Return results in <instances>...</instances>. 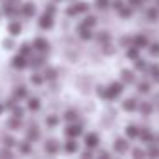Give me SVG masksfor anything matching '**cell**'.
Returning a JSON list of instances; mask_svg holds the SVG:
<instances>
[{"label": "cell", "instance_id": "cell-1", "mask_svg": "<svg viewBox=\"0 0 159 159\" xmlns=\"http://www.w3.org/2000/svg\"><path fill=\"white\" fill-rule=\"evenodd\" d=\"M121 91H123V86H121L120 82L110 84V87H108V99H116L121 94Z\"/></svg>", "mask_w": 159, "mask_h": 159}, {"label": "cell", "instance_id": "cell-2", "mask_svg": "<svg viewBox=\"0 0 159 159\" xmlns=\"http://www.w3.org/2000/svg\"><path fill=\"white\" fill-rule=\"evenodd\" d=\"M28 65H29V62L26 60L24 55H21V53H19V55H16L14 58H12V67H14V69H17V70L26 69Z\"/></svg>", "mask_w": 159, "mask_h": 159}, {"label": "cell", "instance_id": "cell-3", "mask_svg": "<svg viewBox=\"0 0 159 159\" xmlns=\"http://www.w3.org/2000/svg\"><path fill=\"white\" fill-rule=\"evenodd\" d=\"M38 24H39V28H41V29H52L53 28V16H50V14H46V12H45V14L39 17Z\"/></svg>", "mask_w": 159, "mask_h": 159}, {"label": "cell", "instance_id": "cell-4", "mask_svg": "<svg viewBox=\"0 0 159 159\" xmlns=\"http://www.w3.org/2000/svg\"><path fill=\"white\" fill-rule=\"evenodd\" d=\"M33 46H34V50H36V52H39V53H46L50 50V43L46 41V39H43V38L34 39Z\"/></svg>", "mask_w": 159, "mask_h": 159}, {"label": "cell", "instance_id": "cell-5", "mask_svg": "<svg viewBox=\"0 0 159 159\" xmlns=\"http://www.w3.org/2000/svg\"><path fill=\"white\" fill-rule=\"evenodd\" d=\"M82 134V128H80V125H69V127L65 128V135L69 139H75L79 137V135Z\"/></svg>", "mask_w": 159, "mask_h": 159}, {"label": "cell", "instance_id": "cell-6", "mask_svg": "<svg viewBox=\"0 0 159 159\" xmlns=\"http://www.w3.org/2000/svg\"><path fill=\"white\" fill-rule=\"evenodd\" d=\"M34 12H36V5L33 4V2H28V4H24L21 7V14L26 16V17H33Z\"/></svg>", "mask_w": 159, "mask_h": 159}, {"label": "cell", "instance_id": "cell-7", "mask_svg": "<svg viewBox=\"0 0 159 159\" xmlns=\"http://www.w3.org/2000/svg\"><path fill=\"white\" fill-rule=\"evenodd\" d=\"M84 142H86V147H89V149H94V147L99 145V139H98L96 134H87L86 139H84Z\"/></svg>", "mask_w": 159, "mask_h": 159}, {"label": "cell", "instance_id": "cell-8", "mask_svg": "<svg viewBox=\"0 0 159 159\" xmlns=\"http://www.w3.org/2000/svg\"><path fill=\"white\" fill-rule=\"evenodd\" d=\"M77 33H79L80 39H84V41H87V39L93 38V33H91V28H87V26L80 24L79 28H77Z\"/></svg>", "mask_w": 159, "mask_h": 159}, {"label": "cell", "instance_id": "cell-9", "mask_svg": "<svg viewBox=\"0 0 159 159\" xmlns=\"http://www.w3.org/2000/svg\"><path fill=\"white\" fill-rule=\"evenodd\" d=\"M115 151L120 152V154L127 152L128 151V142L125 140V139H116V140H115Z\"/></svg>", "mask_w": 159, "mask_h": 159}, {"label": "cell", "instance_id": "cell-10", "mask_svg": "<svg viewBox=\"0 0 159 159\" xmlns=\"http://www.w3.org/2000/svg\"><path fill=\"white\" fill-rule=\"evenodd\" d=\"M58 149H60V144L57 140H48L45 144V151L48 152V154H57V152H58Z\"/></svg>", "mask_w": 159, "mask_h": 159}, {"label": "cell", "instance_id": "cell-11", "mask_svg": "<svg viewBox=\"0 0 159 159\" xmlns=\"http://www.w3.org/2000/svg\"><path fill=\"white\" fill-rule=\"evenodd\" d=\"M134 45L137 46V48H145V46L149 45V41L144 34H137V36H134Z\"/></svg>", "mask_w": 159, "mask_h": 159}, {"label": "cell", "instance_id": "cell-12", "mask_svg": "<svg viewBox=\"0 0 159 159\" xmlns=\"http://www.w3.org/2000/svg\"><path fill=\"white\" fill-rule=\"evenodd\" d=\"M45 65V57H33L31 60H29V67H33V69H39V67Z\"/></svg>", "mask_w": 159, "mask_h": 159}, {"label": "cell", "instance_id": "cell-13", "mask_svg": "<svg viewBox=\"0 0 159 159\" xmlns=\"http://www.w3.org/2000/svg\"><path fill=\"white\" fill-rule=\"evenodd\" d=\"M125 134L128 135V139H137L139 135H140V130H139L135 125H128V127L125 128Z\"/></svg>", "mask_w": 159, "mask_h": 159}, {"label": "cell", "instance_id": "cell-14", "mask_svg": "<svg viewBox=\"0 0 159 159\" xmlns=\"http://www.w3.org/2000/svg\"><path fill=\"white\" fill-rule=\"evenodd\" d=\"M14 98L17 101H21V99H26V98H28V89H26V87H16L14 89Z\"/></svg>", "mask_w": 159, "mask_h": 159}, {"label": "cell", "instance_id": "cell-15", "mask_svg": "<svg viewBox=\"0 0 159 159\" xmlns=\"http://www.w3.org/2000/svg\"><path fill=\"white\" fill-rule=\"evenodd\" d=\"M19 151H21L22 154H29V152L33 151V145H31V140H28V139H26L24 142H19Z\"/></svg>", "mask_w": 159, "mask_h": 159}, {"label": "cell", "instance_id": "cell-16", "mask_svg": "<svg viewBox=\"0 0 159 159\" xmlns=\"http://www.w3.org/2000/svg\"><path fill=\"white\" fill-rule=\"evenodd\" d=\"M139 50H140V48H137L135 45L128 46V48H127V58H130V60H137V58H139Z\"/></svg>", "mask_w": 159, "mask_h": 159}, {"label": "cell", "instance_id": "cell-17", "mask_svg": "<svg viewBox=\"0 0 159 159\" xmlns=\"http://www.w3.org/2000/svg\"><path fill=\"white\" fill-rule=\"evenodd\" d=\"M96 38H98V41H99L101 45H108V43L111 41V36H110V33H106V31H101V33H98V34H96Z\"/></svg>", "mask_w": 159, "mask_h": 159}, {"label": "cell", "instance_id": "cell-18", "mask_svg": "<svg viewBox=\"0 0 159 159\" xmlns=\"http://www.w3.org/2000/svg\"><path fill=\"white\" fill-rule=\"evenodd\" d=\"M139 137H140L144 142H149V144H151V142H154V135H152L151 130H147V128H142Z\"/></svg>", "mask_w": 159, "mask_h": 159}, {"label": "cell", "instance_id": "cell-19", "mask_svg": "<svg viewBox=\"0 0 159 159\" xmlns=\"http://www.w3.org/2000/svg\"><path fill=\"white\" fill-rule=\"evenodd\" d=\"M77 149H79V144L75 142V139H69L65 144V151L69 152V154H72V152H75Z\"/></svg>", "mask_w": 159, "mask_h": 159}, {"label": "cell", "instance_id": "cell-20", "mask_svg": "<svg viewBox=\"0 0 159 159\" xmlns=\"http://www.w3.org/2000/svg\"><path fill=\"white\" fill-rule=\"evenodd\" d=\"M137 101H135V99H125L123 101V110L125 111H135V110H137Z\"/></svg>", "mask_w": 159, "mask_h": 159}, {"label": "cell", "instance_id": "cell-21", "mask_svg": "<svg viewBox=\"0 0 159 159\" xmlns=\"http://www.w3.org/2000/svg\"><path fill=\"white\" fill-rule=\"evenodd\" d=\"M121 80H123V82H127V84H132L135 80L134 72H132V70H121Z\"/></svg>", "mask_w": 159, "mask_h": 159}, {"label": "cell", "instance_id": "cell-22", "mask_svg": "<svg viewBox=\"0 0 159 159\" xmlns=\"http://www.w3.org/2000/svg\"><path fill=\"white\" fill-rule=\"evenodd\" d=\"M132 12H134V9H132V5H123V7L120 9V11H118V14H120V17L121 19H128L132 16Z\"/></svg>", "mask_w": 159, "mask_h": 159}, {"label": "cell", "instance_id": "cell-23", "mask_svg": "<svg viewBox=\"0 0 159 159\" xmlns=\"http://www.w3.org/2000/svg\"><path fill=\"white\" fill-rule=\"evenodd\" d=\"M33 48H34V46H31L29 43H24V45H21V48H19V53L24 55V57H29V55H33Z\"/></svg>", "mask_w": 159, "mask_h": 159}, {"label": "cell", "instance_id": "cell-24", "mask_svg": "<svg viewBox=\"0 0 159 159\" xmlns=\"http://www.w3.org/2000/svg\"><path fill=\"white\" fill-rule=\"evenodd\" d=\"M21 31H22V28H21L19 22H11V24H9V33H11L12 36H17Z\"/></svg>", "mask_w": 159, "mask_h": 159}, {"label": "cell", "instance_id": "cell-25", "mask_svg": "<svg viewBox=\"0 0 159 159\" xmlns=\"http://www.w3.org/2000/svg\"><path fill=\"white\" fill-rule=\"evenodd\" d=\"M26 139L28 140H31V142H36L39 139V132H38V128H29L28 130V135H26Z\"/></svg>", "mask_w": 159, "mask_h": 159}, {"label": "cell", "instance_id": "cell-26", "mask_svg": "<svg viewBox=\"0 0 159 159\" xmlns=\"http://www.w3.org/2000/svg\"><path fill=\"white\" fill-rule=\"evenodd\" d=\"M28 108L31 111H38L39 110V99L38 98H29L28 99Z\"/></svg>", "mask_w": 159, "mask_h": 159}, {"label": "cell", "instance_id": "cell-27", "mask_svg": "<svg viewBox=\"0 0 159 159\" xmlns=\"http://www.w3.org/2000/svg\"><path fill=\"white\" fill-rule=\"evenodd\" d=\"M145 14H147V17L151 19V21H156V19L159 17V11L156 7H149L147 11H145Z\"/></svg>", "mask_w": 159, "mask_h": 159}, {"label": "cell", "instance_id": "cell-28", "mask_svg": "<svg viewBox=\"0 0 159 159\" xmlns=\"http://www.w3.org/2000/svg\"><path fill=\"white\" fill-rule=\"evenodd\" d=\"M43 75H45L46 80H55L57 79V70L48 67V69H45V74H43Z\"/></svg>", "mask_w": 159, "mask_h": 159}, {"label": "cell", "instance_id": "cell-29", "mask_svg": "<svg viewBox=\"0 0 159 159\" xmlns=\"http://www.w3.org/2000/svg\"><path fill=\"white\" fill-rule=\"evenodd\" d=\"M31 82L34 84V86H41V84L45 82V75H41V74H33V75H31Z\"/></svg>", "mask_w": 159, "mask_h": 159}, {"label": "cell", "instance_id": "cell-30", "mask_svg": "<svg viewBox=\"0 0 159 159\" xmlns=\"http://www.w3.org/2000/svg\"><path fill=\"white\" fill-rule=\"evenodd\" d=\"M137 89H139V93H142V94H147L149 91H151V84H149V82H145V80H142V82H139Z\"/></svg>", "mask_w": 159, "mask_h": 159}, {"label": "cell", "instance_id": "cell-31", "mask_svg": "<svg viewBox=\"0 0 159 159\" xmlns=\"http://www.w3.org/2000/svg\"><path fill=\"white\" fill-rule=\"evenodd\" d=\"M58 123H60V118L57 116V115H50V116L46 118V125H48V127H57Z\"/></svg>", "mask_w": 159, "mask_h": 159}, {"label": "cell", "instance_id": "cell-32", "mask_svg": "<svg viewBox=\"0 0 159 159\" xmlns=\"http://www.w3.org/2000/svg\"><path fill=\"white\" fill-rule=\"evenodd\" d=\"M139 110H140V113H144V115H149V113H152V104L151 103H142L140 106H139Z\"/></svg>", "mask_w": 159, "mask_h": 159}, {"label": "cell", "instance_id": "cell-33", "mask_svg": "<svg viewBox=\"0 0 159 159\" xmlns=\"http://www.w3.org/2000/svg\"><path fill=\"white\" fill-rule=\"evenodd\" d=\"M96 22H98V19L94 17V16H87V17L82 21V24L87 26V28H93V26H96Z\"/></svg>", "mask_w": 159, "mask_h": 159}, {"label": "cell", "instance_id": "cell-34", "mask_svg": "<svg viewBox=\"0 0 159 159\" xmlns=\"http://www.w3.org/2000/svg\"><path fill=\"white\" fill-rule=\"evenodd\" d=\"M151 75H152V80L159 84V65H152L151 67Z\"/></svg>", "mask_w": 159, "mask_h": 159}, {"label": "cell", "instance_id": "cell-35", "mask_svg": "<svg viewBox=\"0 0 159 159\" xmlns=\"http://www.w3.org/2000/svg\"><path fill=\"white\" fill-rule=\"evenodd\" d=\"M63 118H65L67 121H75V120H77V113H75L74 110H69L65 115H63Z\"/></svg>", "mask_w": 159, "mask_h": 159}, {"label": "cell", "instance_id": "cell-36", "mask_svg": "<svg viewBox=\"0 0 159 159\" xmlns=\"http://www.w3.org/2000/svg\"><path fill=\"white\" fill-rule=\"evenodd\" d=\"M9 127H11V128H19V127H21V118L12 116L11 120H9Z\"/></svg>", "mask_w": 159, "mask_h": 159}, {"label": "cell", "instance_id": "cell-37", "mask_svg": "<svg viewBox=\"0 0 159 159\" xmlns=\"http://www.w3.org/2000/svg\"><path fill=\"white\" fill-rule=\"evenodd\" d=\"M147 156H151V157H157V156H159V147H157V145H149Z\"/></svg>", "mask_w": 159, "mask_h": 159}, {"label": "cell", "instance_id": "cell-38", "mask_svg": "<svg viewBox=\"0 0 159 159\" xmlns=\"http://www.w3.org/2000/svg\"><path fill=\"white\" fill-rule=\"evenodd\" d=\"M108 5H111L110 0H96V7H98V9H101V11L108 9Z\"/></svg>", "mask_w": 159, "mask_h": 159}, {"label": "cell", "instance_id": "cell-39", "mask_svg": "<svg viewBox=\"0 0 159 159\" xmlns=\"http://www.w3.org/2000/svg\"><path fill=\"white\" fill-rule=\"evenodd\" d=\"M121 46H125V48H128V46L134 45V38H128V36H123V38L120 39Z\"/></svg>", "mask_w": 159, "mask_h": 159}, {"label": "cell", "instance_id": "cell-40", "mask_svg": "<svg viewBox=\"0 0 159 159\" xmlns=\"http://www.w3.org/2000/svg\"><path fill=\"white\" fill-rule=\"evenodd\" d=\"M149 53H151L152 57H159V43H152L151 46H149Z\"/></svg>", "mask_w": 159, "mask_h": 159}, {"label": "cell", "instance_id": "cell-41", "mask_svg": "<svg viewBox=\"0 0 159 159\" xmlns=\"http://www.w3.org/2000/svg\"><path fill=\"white\" fill-rule=\"evenodd\" d=\"M12 151L11 147H4V149H0V157H12Z\"/></svg>", "mask_w": 159, "mask_h": 159}, {"label": "cell", "instance_id": "cell-42", "mask_svg": "<svg viewBox=\"0 0 159 159\" xmlns=\"http://www.w3.org/2000/svg\"><path fill=\"white\" fill-rule=\"evenodd\" d=\"M77 14H79V9H77V4L70 5V7L67 9V16H70V17H72V16H77Z\"/></svg>", "mask_w": 159, "mask_h": 159}, {"label": "cell", "instance_id": "cell-43", "mask_svg": "<svg viewBox=\"0 0 159 159\" xmlns=\"http://www.w3.org/2000/svg\"><path fill=\"white\" fill-rule=\"evenodd\" d=\"M77 9H79V14L80 12H87L89 11V4L87 2H77Z\"/></svg>", "mask_w": 159, "mask_h": 159}, {"label": "cell", "instance_id": "cell-44", "mask_svg": "<svg viewBox=\"0 0 159 159\" xmlns=\"http://www.w3.org/2000/svg\"><path fill=\"white\" fill-rule=\"evenodd\" d=\"M98 96H99V98H104V99H108V87H103V86L98 87Z\"/></svg>", "mask_w": 159, "mask_h": 159}, {"label": "cell", "instance_id": "cell-45", "mask_svg": "<svg viewBox=\"0 0 159 159\" xmlns=\"http://www.w3.org/2000/svg\"><path fill=\"white\" fill-rule=\"evenodd\" d=\"M4 145H5V147H14L16 140L11 137V135H7V137H4Z\"/></svg>", "mask_w": 159, "mask_h": 159}, {"label": "cell", "instance_id": "cell-46", "mask_svg": "<svg viewBox=\"0 0 159 159\" xmlns=\"http://www.w3.org/2000/svg\"><path fill=\"white\" fill-rule=\"evenodd\" d=\"M145 63H147L145 60H140V58H137V60H135V69H137V70H144L145 67H147Z\"/></svg>", "mask_w": 159, "mask_h": 159}, {"label": "cell", "instance_id": "cell-47", "mask_svg": "<svg viewBox=\"0 0 159 159\" xmlns=\"http://www.w3.org/2000/svg\"><path fill=\"white\" fill-rule=\"evenodd\" d=\"M22 115H24V110H22L21 106H16L14 110H12V116H17V118H22Z\"/></svg>", "mask_w": 159, "mask_h": 159}, {"label": "cell", "instance_id": "cell-48", "mask_svg": "<svg viewBox=\"0 0 159 159\" xmlns=\"http://www.w3.org/2000/svg\"><path fill=\"white\" fill-rule=\"evenodd\" d=\"M17 99H16V98H12V99H9V101H5V108H7V110H14L16 106H17Z\"/></svg>", "mask_w": 159, "mask_h": 159}, {"label": "cell", "instance_id": "cell-49", "mask_svg": "<svg viewBox=\"0 0 159 159\" xmlns=\"http://www.w3.org/2000/svg\"><path fill=\"white\" fill-rule=\"evenodd\" d=\"M123 0H113V2H111V7L115 9V11H120L121 7H123Z\"/></svg>", "mask_w": 159, "mask_h": 159}, {"label": "cell", "instance_id": "cell-50", "mask_svg": "<svg viewBox=\"0 0 159 159\" xmlns=\"http://www.w3.org/2000/svg\"><path fill=\"white\" fill-rule=\"evenodd\" d=\"M103 46H104V50H103V52H104V55H113V53H115L113 46H111L110 43H108V45H103Z\"/></svg>", "mask_w": 159, "mask_h": 159}, {"label": "cell", "instance_id": "cell-51", "mask_svg": "<svg viewBox=\"0 0 159 159\" xmlns=\"http://www.w3.org/2000/svg\"><path fill=\"white\" fill-rule=\"evenodd\" d=\"M142 2H144V0H128V4H130L132 7H142Z\"/></svg>", "mask_w": 159, "mask_h": 159}, {"label": "cell", "instance_id": "cell-52", "mask_svg": "<svg viewBox=\"0 0 159 159\" xmlns=\"http://www.w3.org/2000/svg\"><path fill=\"white\" fill-rule=\"evenodd\" d=\"M144 156H145V152L142 149H135L134 151V157H144Z\"/></svg>", "mask_w": 159, "mask_h": 159}, {"label": "cell", "instance_id": "cell-53", "mask_svg": "<svg viewBox=\"0 0 159 159\" xmlns=\"http://www.w3.org/2000/svg\"><path fill=\"white\" fill-rule=\"evenodd\" d=\"M55 11H57V9H55V5H48V7H46V14H50V16H55Z\"/></svg>", "mask_w": 159, "mask_h": 159}, {"label": "cell", "instance_id": "cell-54", "mask_svg": "<svg viewBox=\"0 0 159 159\" xmlns=\"http://www.w3.org/2000/svg\"><path fill=\"white\" fill-rule=\"evenodd\" d=\"M4 46H5V48H12V46H14V41H12V39H5Z\"/></svg>", "mask_w": 159, "mask_h": 159}, {"label": "cell", "instance_id": "cell-55", "mask_svg": "<svg viewBox=\"0 0 159 159\" xmlns=\"http://www.w3.org/2000/svg\"><path fill=\"white\" fill-rule=\"evenodd\" d=\"M91 156H93V152H91V149H89V147H87L86 151L82 152V157H91Z\"/></svg>", "mask_w": 159, "mask_h": 159}, {"label": "cell", "instance_id": "cell-56", "mask_svg": "<svg viewBox=\"0 0 159 159\" xmlns=\"http://www.w3.org/2000/svg\"><path fill=\"white\" fill-rule=\"evenodd\" d=\"M9 2H11V4H14V5H17V4H19V0H9Z\"/></svg>", "mask_w": 159, "mask_h": 159}, {"label": "cell", "instance_id": "cell-57", "mask_svg": "<svg viewBox=\"0 0 159 159\" xmlns=\"http://www.w3.org/2000/svg\"><path fill=\"white\" fill-rule=\"evenodd\" d=\"M4 108H5L4 104H0V115H2V111H4Z\"/></svg>", "mask_w": 159, "mask_h": 159}, {"label": "cell", "instance_id": "cell-58", "mask_svg": "<svg viewBox=\"0 0 159 159\" xmlns=\"http://www.w3.org/2000/svg\"><path fill=\"white\" fill-rule=\"evenodd\" d=\"M156 140H157V142H159V137H157V139H156Z\"/></svg>", "mask_w": 159, "mask_h": 159}, {"label": "cell", "instance_id": "cell-59", "mask_svg": "<svg viewBox=\"0 0 159 159\" xmlns=\"http://www.w3.org/2000/svg\"><path fill=\"white\" fill-rule=\"evenodd\" d=\"M157 4H159V0H157Z\"/></svg>", "mask_w": 159, "mask_h": 159}, {"label": "cell", "instance_id": "cell-60", "mask_svg": "<svg viewBox=\"0 0 159 159\" xmlns=\"http://www.w3.org/2000/svg\"><path fill=\"white\" fill-rule=\"evenodd\" d=\"M57 2H58V0H57Z\"/></svg>", "mask_w": 159, "mask_h": 159}]
</instances>
